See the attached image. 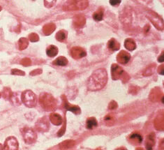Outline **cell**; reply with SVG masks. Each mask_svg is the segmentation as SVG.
Returning <instances> with one entry per match:
<instances>
[{
	"mask_svg": "<svg viewBox=\"0 0 164 150\" xmlns=\"http://www.w3.org/2000/svg\"><path fill=\"white\" fill-rule=\"evenodd\" d=\"M126 74V72L119 65L114 64L111 66V75H112V80H119V79H121L122 77L124 78Z\"/></svg>",
	"mask_w": 164,
	"mask_h": 150,
	"instance_id": "cell-6",
	"label": "cell"
},
{
	"mask_svg": "<svg viewBox=\"0 0 164 150\" xmlns=\"http://www.w3.org/2000/svg\"><path fill=\"white\" fill-rule=\"evenodd\" d=\"M1 11V6H0V11Z\"/></svg>",
	"mask_w": 164,
	"mask_h": 150,
	"instance_id": "cell-38",
	"label": "cell"
},
{
	"mask_svg": "<svg viewBox=\"0 0 164 150\" xmlns=\"http://www.w3.org/2000/svg\"><path fill=\"white\" fill-rule=\"evenodd\" d=\"M36 128L40 132H46L49 129V123L45 117L40 119L36 124Z\"/></svg>",
	"mask_w": 164,
	"mask_h": 150,
	"instance_id": "cell-10",
	"label": "cell"
},
{
	"mask_svg": "<svg viewBox=\"0 0 164 150\" xmlns=\"http://www.w3.org/2000/svg\"><path fill=\"white\" fill-rule=\"evenodd\" d=\"M130 140L133 144H139L143 141V137L138 133H134L130 135Z\"/></svg>",
	"mask_w": 164,
	"mask_h": 150,
	"instance_id": "cell-19",
	"label": "cell"
},
{
	"mask_svg": "<svg viewBox=\"0 0 164 150\" xmlns=\"http://www.w3.org/2000/svg\"><path fill=\"white\" fill-rule=\"evenodd\" d=\"M107 82V73L104 68H99L95 71L89 77L87 87L89 90L96 91L102 89Z\"/></svg>",
	"mask_w": 164,
	"mask_h": 150,
	"instance_id": "cell-1",
	"label": "cell"
},
{
	"mask_svg": "<svg viewBox=\"0 0 164 150\" xmlns=\"http://www.w3.org/2000/svg\"><path fill=\"white\" fill-rule=\"evenodd\" d=\"M22 101L27 108H34L37 103L36 94L31 90H25L22 93Z\"/></svg>",
	"mask_w": 164,
	"mask_h": 150,
	"instance_id": "cell-4",
	"label": "cell"
},
{
	"mask_svg": "<svg viewBox=\"0 0 164 150\" xmlns=\"http://www.w3.org/2000/svg\"><path fill=\"white\" fill-rule=\"evenodd\" d=\"M154 67H148L147 68L146 71L144 72V75H152V74L153 73V71H154Z\"/></svg>",
	"mask_w": 164,
	"mask_h": 150,
	"instance_id": "cell-32",
	"label": "cell"
},
{
	"mask_svg": "<svg viewBox=\"0 0 164 150\" xmlns=\"http://www.w3.org/2000/svg\"><path fill=\"white\" fill-rule=\"evenodd\" d=\"M39 103L41 106L45 111L52 112L56 109L57 102L54 98L48 93H41L39 96Z\"/></svg>",
	"mask_w": 164,
	"mask_h": 150,
	"instance_id": "cell-2",
	"label": "cell"
},
{
	"mask_svg": "<svg viewBox=\"0 0 164 150\" xmlns=\"http://www.w3.org/2000/svg\"><path fill=\"white\" fill-rule=\"evenodd\" d=\"M103 13H104L103 8L102 7H100L96 11L94 12V13L93 14L94 20L95 21H98V22L103 20Z\"/></svg>",
	"mask_w": 164,
	"mask_h": 150,
	"instance_id": "cell-20",
	"label": "cell"
},
{
	"mask_svg": "<svg viewBox=\"0 0 164 150\" xmlns=\"http://www.w3.org/2000/svg\"><path fill=\"white\" fill-rule=\"evenodd\" d=\"M56 1L57 0H44V5L45 7L48 8H52L56 4Z\"/></svg>",
	"mask_w": 164,
	"mask_h": 150,
	"instance_id": "cell-28",
	"label": "cell"
},
{
	"mask_svg": "<svg viewBox=\"0 0 164 150\" xmlns=\"http://www.w3.org/2000/svg\"><path fill=\"white\" fill-rule=\"evenodd\" d=\"M163 65L162 64V65H161V66H159V67H158V73L161 74V75H163Z\"/></svg>",
	"mask_w": 164,
	"mask_h": 150,
	"instance_id": "cell-35",
	"label": "cell"
},
{
	"mask_svg": "<svg viewBox=\"0 0 164 150\" xmlns=\"http://www.w3.org/2000/svg\"><path fill=\"white\" fill-rule=\"evenodd\" d=\"M50 119L52 123L54 125L59 126L62 124V118L59 114L52 113L50 116Z\"/></svg>",
	"mask_w": 164,
	"mask_h": 150,
	"instance_id": "cell-15",
	"label": "cell"
},
{
	"mask_svg": "<svg viewBox=\"0 0 164 150\" xmlns=\"http://www.w3.org/2000/svg\"><path fill=\"white\" fill-rule=\"evenodd\" d=\"M130 59H131V55L126 51L122 50L117 55V62H118L119 63L122 64H127L130 61Z\"/></svg>",
	"mask_w": 164,
	"mask_h": 150,
	"instance_id": "cell-11",
	"label": "cell"
},
{
	"mask_svg": "<svg viewBox=\"0 0 164 150\" xmlns=\"http://www.w3.org/2000/svg\"><path fill=\"white\" fill-rule=\"evenodd\" d=\"M21 133L24 140L27 144H31L36 142L37 135L33 129L28 128V127H25L21 129Z\"/></svg>",
	"mask_w": 164,
	"mask_h": 150,
	"instance_id": "cell-5",
	"label": "cell"
},
{
	"mask_svg": "<svg viewBox=\"0 0 164 150\" xmlns=\"http://www.w3.org/2000/svg\"><path fill=\"white\" fill-rule=\"evenodd\" d=\"M58 48L57 47H56L55 46H53V45H51V46H48L46 50V53H47V55L49 57H55L56 55L58 54Z\"/></svg>",
	"mask_w": 164,
	"mask_h": 150,
	"instance_id": "cell-18",
	"label": "cell"
},
{
	"mask_svg": "<svg viewBox=\"0 0 164 150\" xmlns=\"http://www.w3.org/2000/svg\"><path fill=\"white\" fill-rule=\"evenodd\" d=\"M0 98H1V93H0Z\"/></svg>",
	"mask_w": 164,
	"mask_h": 150,
	"instance_id": "cell-39",
	"label": "cell"
},
{
	"mask_svg": "<svg viewBox=\"0 0 164 150\" xmlns=\"http://www.w3.org/2000/svg\"><path fill=\"white\" fill-rule=\"evenodd\" d=\"M11 73L13 75H25V72L23 71H20L18 69H13L11 71Z\"/></svg>",
	"mask_w": 164,
	"mask_h": 150,
	"instance_id": "cell-31",
	"label": "cell"
},
{
	"mask_svg": "<svg viewBox=\"0 0 164 150\" xmlns=\"http://www.w3.org/2000/svg\"><path fill=\"white\" fill-rule=\"evenodd\" d=\"M18 147H19V144L17 139L13 136H11L7 138L5 140L3 149L17 150L18 149Z\"/></svg>",
	"mask_w": 164,
	"mask_h": 150,
	"instance_id": "cell-7",
	"label": "cell"
},
{
	"mask_svg": "<svg viewBox=\"0 0 164 150\" xmlns=\"http://www.w3.org/2000/svg\"><path fill=\"white\" fill-rule=\"evenodd\" d=\"M163 54L164 53L163 52H162L161 54V55L159 56V57L158 58V61L159 62H163Z\"/></svg>",
	"mask_w": 164,
	"mask_h": 150,
	"instance_id": "cell-36",
	"label": "cell"
},
{
	"mask_svg": "<svg viewBox=\"0 0 164 150\" xmlns=\"http://www.w3.org/2000/svg\"><path fill=\"white\" fill-rule=\"evenodd\" d=\"M107 48L112 51H117L119 50V48H120V44L114 39H112L107 43Z\"/></svg>",
	"mask_w": 164,
	"mask_h": 150,
	"instance_id": "cell-13",
	"label": "cell"
},
{
	"mask_svg": "<svg viewBox=\"0 0 164 150\" xmlns=\"http://www.w3.org/2000/svg\"><path fill=\"white\" fill-rule=\"evenodd\" d=\"M146 144L147 147V149L150 146V149L152 148L154 144V133H151L148 136V140L146 141Z\"/></svg>",
	"mask_w": 164,
	"mask_h": 150,
	"instance_id": "cell-26",
	"label": "cell"
},
{
	"mask_svg": "<svg viewBox=\"0 0 164 150\" xmlns=\"http://www.w3.org/2000/svg\"><path fill=\"white\" fill-rule=\"evenodd\" d=\"M29 41L27 39L25 38H20L18 41V48L20 50H23L26 49L28 46Z\"/></svg>",
	"mask_w": 164,
	"mask_h": 150,
	"instance_id": "cell-24",
	"label": "cell"
},
{
	"mask_svg": "<svg viewBox=\"0 0 164 150\" xmlns=\"http://www.w3.org/2000/svg\"><path fill=\"white\" fill-rule=\"evenodd\" d=\"M64 107L66 108V110L72 112L73 113L76 114V115L80 114V111H81V110H80V108L79 107L70 104L69 103H68L67 101H66V100H65L64 101Z\"/></svg>",
	"mask_w": 164,
	"mask_h": 150,
	"instance_id": "cell-12",
	"label": "cell"
},
{
	"mask_svg": "<svg viewBox=\"0 0 164 150\" xmlns=\"http://www.w3.org/2000/svg\"><path fill=\"white\" fill-rule=\"evenodd\" d=\"M147 18L151 20L153 25L156 27V29L162 30L163 29V21L161 18L158 16L155 13H150L147 15Z\"/></svg>",
	"mask_w": 164,
	"mask_h": 150,
	"instance_id": "cell-8",
	"label": "cell"
},
{
	"mask_svg": "<svg viewBox=\"0 0 164 150\" xmlns=\"http://www.w3.org/2000/svg\"><path fill=\"white\" fill-rule=\"evenodd\" d=\"M71 55L73 58L76 59H79L86 56L87 53L83 48L73 47L71 50Z\"/></svg>",
	"mask_w": 164,
	"mask_h": 150,
	"instance_id": "cell-9",
	"label": "cell"
},
{
	"mask_svg": "<svg viewBox=\"0 0 164 150\" xmlns=\"http://www.w3.org/2000/svg\"><path fill=\"white\" fill-rule=\"evenodd\" d=\"M122 0H110V4L112 6H118V5L120 4Z\"/></svg>",
	"mask_w": 164,
	"mask_h": 150,
	"instance_id": "cell-33",
	"label": "cell"
},
{
	"mask_svg": "<svg viewBox=\"0 0 164 150\" xmlns=\"http://www.w3.org/2000/svg\"><path fill=\"white\" fill-rule=\"evenodd\" d=\"M74 25L77 27H81L85 24V18L83 15H77L75 16L74 21H73Z\"/></svg>",
	"mask_w": 164,
	"mask_h": 150,
	"instance_id": "cell-14",
	"label": "cell"
},
{
	"mask_svg": "<svg viewBox=\"0 0 164 150\" xmlns=\"http://www.w3.org/2000/svg\"><path fill=\"white\" fill-rule=\"evenodd\" d=\"M98 126V122L94 117H90L87 120V128L88 129H93L94 127Z\"/></svg>",
	"mask_w": 164,
	"mask_h": 150,
	"instance_id": "cell-22",
	"label": "cell"
},
{
	"mask_svg": "<svg viewBox=\"0 0 164 150\" xmlns=\"http://www.w3.org/2000/svg\"><path fill=\"white\" fill-rule=\"evenodd\" d=\"M29 39H30V41H32V42H37L39 40V37L38 36V34L36 33H32L29 36Z\"/></svg>",
	"mask_w": 164,
	"mask_h": 150,
	"instance_id": "cell-29",
	"label": "cell"
},
{
	"mask_svg": "<svg viewBox=\"0 0 164 150\" xmlns=\"http://www.w3.org/2000/svg\"><path fill=\"white\" fill-rule=\"evenodd\" d=\"M12 94H13V92H11V89H10L9 88L5 87L4 89V90H3L2 93H1V95H2V96L5 99L10 100V99H11V97L12 96Z\"/></svg>",
	"mask_w": 164,
	"mask_h": 150,
	"instance_id": "cell-25",
	"label": "cell"
},
{
	"mask_svg": "<svg viewBox=\"0 0 164 150\" xmlns=\"http://www.w3.org/2000/svg\"><path fill=\"white\" fill-rule=\"evenodd\" d=\"M21 64H22V65H23V66H30V65H31L32 62H31V60L30 59L25 58V59H23L21 60Z\"/></svg>",
	"mask_w": 164,
	"mask_h": 150,
	"instance_id": "cell-30",
	"label": "cell"
},
{
	"mask_svg": "<svg viewBox=\"0 0 164 150\" xmlns=\"http://www.w3.org/2000/svg\"><path fill=\"white\" fill-rule=\"evenodd\" d=\"M88 0H69L65 3L63 9L66 11L84 10L88 7Z\"/></svg>",
	"mask_w": 164,
	"mask_h": 150,
	"instance_id": "cell-3",
	"label": "cell"
},
{
	"mask_svg": "<svg viewBox=\"0 0 164 150\" xmlns=\"http://www.w3.org/2000/svg\"><path fill=\"white\" fill-rule=\"evenodd\" d=\"M10 100L12 101L13 104L15 105V106H20V101L19 97H18V96L16 94H13H13H12Z\"/></svg>",
	"mask_w": 164,
	"mask_h": 150,
	"instance_id": "cell-27",
	"label": "cell"
},
{
	"mask_svg": "<svg viewBox=\"0 0 164 150\" xmlns=\"http://www.w3.org/2000/svg\"><path fill=\"white\" fill-rule=\"evenodd\" d=\"M0 149H3V147H2V144H0Z\"/></svg>",
	"mask_w": 164,
	"mask_h": 150,
	"instance_id": "cell-37",
	"label": "cell"
},
{
	"mask_svg": "<svg viewBox=\"0 0 164 150\" xmlns=\"http://www.w3.org/2000/svg\"><path fill=\"white\" fill-rule=\"evenodd\" d=\"M56 26L54 23H49L48 25H45L43 28V32L45 35L48 36L50 35L55 30Z\"/></svg>",
	"mask_w": 164,
	"mask_h": 150,
	"instance_id": "cell-16",
	"label": "cell"
},
{
	"mask_svg": "<svg viewBox=\"0 0 164 150\" xmlns=\"http://www.w3.org/2000/svg\"><path fill=\"white\" fill-rule=\"evenodd\" d=\"M52 64L55 66H65L68 64V60L64 57H59L56 59Z\"/></svg>",
	"mask_w": 164,
	"mask_h": 150,
	"instance_id": "cell-21",
	"label": "cell"
},
{
	"mask_svg": "<svg viewBox=\"0 0 164 150\" xmlns=\"http://www.w3.org/2000/svg\"><path fill=\"white\" fill-rule=\"evenodd\" d=\"M67 38V32L65 30H60L57 32L56 34V39L57 41H60V42H63Z\"/></svg>",
	"mask_w": 164,
	"mask_h": 150,
	"instance_id": "cell-23",
	"label": "cell"
},
{
	"mask_svg": "<svg viewBox=\"0 0 164 150\" xmlns=\"http://www.w3.org/2000/svg\"><path fill=\"white\" fill-rule=\"evenodd\" d=\"M41 73H42L41 69H36L34 71H32L30 73V75H39V74H41Z\"/></svg>",
	"mask_w": 164,
	"mask_h": 150,
	"instance_id": "cell-34",
	"label": "cell"
},
{
	"mask_svg": "<svg viewBox=\"0 0 164 150\" xmlns=\"http://www.w3.org/2000/svg\"><path fill=\"white\" fill-rule=\"evenodd\" d=\"M124 46H125L126 49H127L128 50L133 51L136 48V44L134 39H127L124 41Z\"/></svg>",
	"mask_w": 164,
	"mask_h": 150,
	"instance_id": "cell-17",
	"label": "cell"
}]
</instances>
